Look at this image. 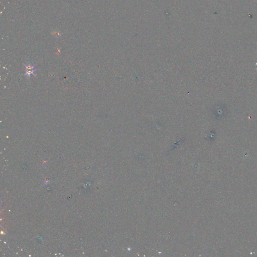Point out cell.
Segmentation results:
<instances>
[{"instance_id":"obj_1","label":"cell","mask_w":257,"mask_h":257,"mask_svg":"<svg viewBox=\"0 0 257 257\" xmlns=\"http://www.w3.org/2000/svg\"><path fill=\"white\" fill-rule=\"evenodd\" d=\"M35 65H36V64L32 65L30 62L27 64V65L24 64V66H25V71H26L24 75L26 76L27 78H29V79L32 75L35 76L34 73V71L36 70L35 68Z\"/></svg>"}]
</instances>
